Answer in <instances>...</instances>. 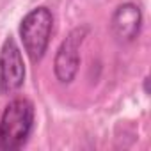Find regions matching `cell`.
I'll list each match as a JSON object with an SVG mask.
<instances>
[{
  "label": "cell",
  "instance_id": "1",
  "mask_svg": "<svg viewBox=\"0 0 151 151\" xmlns=\"http://www.w3.org/2000/svg\"><path fill=\"white\" fill-rule=\"evenodd\" d=\"M34 130V105L27 98H14L0 117V149L16 151L23 147Z\"/></svg>",
  "mask_w": 151,
  "mask_h": 151
},
{
  "label": "cell",
  "instance_id": "2",
  "mask_svg": "<svg viewBox=\"0 0 151 151\" xmlns=\"http://www.w3.org/2000/svg\"><path fill=\"white\" fill-rule=\"evenodd\" d=\"M53 30V14L48 7H34L20 23V36L23 48L32 62H39L50 45Z\"/></svg>",
  "mask_w": 151,
  "mask_h": 151
},
{
  "label": "cell",
  "instance_id": "3",
  "mask_svg": "<svg viewBox=\"0 0 151 151\" xmlns=\"http://www.w3.org/2000/svg\"><path fill=\"white\" fill-rule=\"evenodd\" d=\"M87 34L89 27H75L60 43L53 60V73L60 84H71L77 77L80 66V46L84 45Z\"/></svg>",
  "mask_w": 151,
  "mask_h": 151
},
{
  "label": "cell",
  "instance_id": "4",
  "mask_svg": "<svg viewBox=\"0 0 151 151\" xmlns=\"http://www.w3.org/2000/svg\"><path fill=\"white\" fill-rule=\"evenodd\" d=\"M25 82V64L22 50L9 36L0 48V94H11Z\"/></svg>",
  "mask_w": 151,
  "mask_h": 151
},
{
  "label": "cell",
  "instance_id": "5",
  "mask_svg": "<svg viewBox=\"0 0 151 151\" xmlns=\"http://www.w3.org/2000/svg\"><path fill=\"white\" fill-rule=\"evenodd\" d=\"M140 27H142V13L139 6L132 2L121 4L110 18L112 36L116 37L117 43H123V45L135 41L140 32Z\"/></svg>",
  "mask_w": 151,
  "mask_h": 151
}]
</instances>
